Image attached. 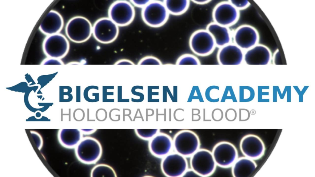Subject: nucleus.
Returning a JSON list of instances; mask_svg holds the SVG:
<instances>
[{"instance_id":"nucleus-1","label":"nucleus","mask_w":315,"mask_h":177,"mask_svg":"<svg viewBox=\"0 0 315 177\" xmlns=\"http://www.w3.org/2000/svg\"><path fill=\"white\" fill-rule=\"evenodd\" d=\"M169 14L163 2L156 0H151L142 8L141 13L144 22L150 26L155 28L165 24Z\"/></svg>"},{"instance_id":"nucleus-2","label":"nucleus","mask_w":315,"mask_h":177,"mask_svg":"<svg viewBox=\"0 0 315 177\" xmlns=\"http://www.w3.org/2000/svg\"><path fill=\"white\" fill-rule=\"evenodd\" d=\"M92 25L86 18L78 16L70 19L66 27L65 31L68 38L78 43L87 41L92 33Z\"/></svg>"},{"instance_id":"nucleus-3","label":"nucleus","mask_w":315,"mask_h":177,"mask_svg":"<svg viewBox=\"0 0 315 177\" xmlns=\"http://www.w3.org/2000/svg\"><path fill=\"white\" fill-rule=\"evenodd\" d=\"M78 159L85 163H94L100 158L102 152L101 145L96 139L85 137L78 145L76 149Z\"/></svg>"},{"instance_id":"nucleus-4","label":"nucleus","mask_w":315,"mask_h":177,"mask_svg":"<svg viewBox=\"0 0 315 177\" xmlns=\"http://www.w3.org/2000/svg\"><path fill=\"white\" fill-rule=\"evenodd\" d=\"M109 18L118 26H124L130 24L135 17V11L133 5L126 1L115 2L108 10Z\"/></svg>"},{"instance_id":"nucleus-5","label":"nucleus","mask_w":315,"mask_h":177,"mask_svg":"<svg viewBox=\"0 0 315 177\" xmlns=\"http://www.w3.org/2000/svg\"><path fill=\"white\" fill-rule=\"evenodd\" d=\"M119 33L118 26L109 18H103L97 20L92 28V33L98 42L108 44L114 41Z\"/></svg>"},{"instance_id":"nucleus-6","label":"nucleus","mask_w":315,"mask_h":177,"mask_svg":"<svg viewBox=\"0 0 315 177\" xmlns=\"http://www.w3.org/2000/svg\"><path fill=\"white\" fill-rule=\"evenodd\" d=\"M189 45L193 52L201 56L211 53L216 47L213 37L206 30L194 32L190 38Z\"/></svg>"},{"instance_id":"nucleus-7","label":"nucleus","mask_w":315,"mask_h":177,"mask_svg":"<svg viewBox=\"0 0 315 177\" xmlns=\"http://www.w3.org/2000/svg\"><path fill=\"white\" fill-rule=\"evenodd\" d=\"M69 48V43L66 38L59 33L46 37L42 44L45 54L54 58L65 56L67 53Z\"/></svg>"},{"instance_id":"nucleus-8","label":"nucleus","mask_w":315,"mask_h":177,"mask_svg":"<svg viewBox=\"0 0 315 177\" xmlns=\"http://www.w3.org/2000/svg\"><path fill=\"white\" fill-rule=\"evenodd\" d=\"M212 16L214 22L229 27L237 22L240 14L239 11L228 1L217 5L213 10Z\"/></svg>"},{"instance_id":"nucleus-9","label":"nucleus","mask_w":315,"mask_h":177,"mask_svg":"<svg viewBox=\"0 0 315 177\" xmlns=\"http://www.w3.org/2000/svg\"><path fill=\"white\" fill-rule=\"evenodd\" d=\"M216 163L212 153L205 149H201L195 152L191 161L192 169L200 176L212 174L215 169Z\"/></svg>"},{"instance_id":"nucleus-10","label":"nucleus","mask_w":315,"mask_h":177,"mask_svg":"<svg viewBox=\"0 0 315 177\" xmlns=\"http://www.w3.org/2000/svg\"><path fill=\"white\" fill-rule=\"evenodd\" d=\"M259 35L254 27L243 25L238 27L232 35L233 43L242 50H247L257 44Z\"/></svg>"},{"instance_id":"nucleus-11","label":"nucleus","mask_w":315,"mask_h":177,"mask_svg":"<svg viewBox=\"0 0 315 177\" xmlns=\"http://www.w3.org/2000/svg\"><path fill=\"white\" fill-rule=\"evenodd\" d=\"M240 148L243 154L253 160H258L264 155L265 147L262 140L259 136L249 134L241 140Z\"/></svg>"},{"instance_id":"nucleus-12","label":"nucleus","mask_w":315,"mask_h":177,"mask_svg":"<svg viewBox=\"0 0 315 177\" xmlns=\"http://www.w3.org/2000/svg\"><path fill=\"white\" fill-rule=\"evenodd\" d=\"M212 154L216 163L224 167L232 164L237 155L234 146L227 142H222L217 144L214 147Z\"/></svg>"},{"instance_id":"nucleus-13","label":"nucleus","mask_w":315,"mask_h":177,"mask_svg":"<svg viewBox=\"0 0 315 177\" xmlns=\"http://www.w3.org/2000/svg\"><path fill=\"white\" fill-rule=\"evenodd\" d=\"M174 145L179 153L183 155H189L197 150L200 141L195 133L191 131H185L180 133L177 136Z\"/></svg>"},{"instance_id":"nucleus-14","label":"nucleus","mask_w":315,"mask_h":177,"mask_svg":"<svg viewBox=\"0 0 315 177\" xmlns=\"http://www.w3.org/2000/svg\"><path fill=\"white\" fill-rule=\"evenodd\" d=\"M218 57L223 65H239L243 58V50L234 43H230L220 48Z\"/></svg>"},{"instance_id":"nucleus-15","label":"nucleus","mask_w":315,"mask_h":177,"mask_svg":"<svg viewBox=\"0 0 315 177\" xmlns=\"http://www.w3.org/2000/svg\"><path fill=\"white\" fill-rule=\"evenodd\" d=\"M271 55V51L267 47L257 44L247 50L244 60L248 65H265L269 63Z\"/></svg>"},{"instance_id":"nucleus-16","label":"nucleus","mask_w":315,"mask_h":177,"mask_svg":"<svg viewBox=\"0 0 315 177\" xmlns=\"http://www.w3.org/2000/svg\"><path fill=\"white\" fill-rule=\"evenodd\" d=\"M63 20L61 14L55 10H50L45 17L39 27L40 30L48 36L58 33L62 29Z\"/></svg>"},{"instance_id":"nucleus-17","label":"nucleus","mask_w":315,"mask_h":177,"mask_svg":"<svg viewBox=\"0 0 315 177\" xmlns=\"http://www.w3.org/2000/svg\"><path fill=\"white\" fill-rule=\"evenodd\" d=\"M187 166L185 159L181 156L175 154L168 156L164 160L162 168L165 174L170 176L176 177L181 175Z\"/></svg>"},{"instance_id":"nucleus-18","label":"nucleus","mask_w":315,"mask_h":177,"mask_svg":"<svg viewBox=\"0 0 315 177\" xmlns=\"http://www.w3.org/2000/svg\"><path fill=\"white\" fill-rule=\"evenodd\" d=\"M206 30L212 36L216 46L220 48L232 43V35L229 27L213 22L208 25Z\"/></svg>"},{"instance_id":"nucleus-19","label":"nucleus","mask_w":315,"mask_h":177,"mask_svg":"<svg viewBox=\"0 0 315 177\" xmlns=\"http://www.w3.org/2000/svg\"><path fill=\"white\" fill-rule=\"evenodd\" d=\"M257 167L256 162L247 157H241L234 163L232 168V175L235 177H249Z\"/></svg>"},{"instance_id":"nucleus-20","label":"nucleus","mask_w":315,"mask_h":177,"mask_svg":"<svg viewBox=\"0 0 315 177\" xmlns=\"http://www.w3.org/2000/svg\"><path fill=\"white\" fill-rule=\"evenodd\" d=\"M171 147L169 139L164 135L158 136L152 140L151 148L153 152L158 155H165L169 151Z\"/></svg>"},{"instance_id":"nucleus-21","label":"nucleus","mask_w":315,"mask_h":177,"mask_svg":"<svg viewBox=\"0 0 315 177\" xmlns=\"http://www.w3.org/2000/svg\"><path fill=\"white\" fill-rule=\"evenodd\" d=\"M168 13L175 15L183 14L189 8L190 2L188 0H165L163 2Z\"/></svg>"},{"instance_id":"nucleus-22","label":"nucleus","mask_w":315,"mask_h":177,"mask_svg":"<svg viewBox=\"0 0 315 177\" xmlns=\"http://www.w3.org/2000/svg\"><path fill=\"white\" fill-rule=\"evenodd\" d=\"M81 137L80 132L77 129H62L60 134L62 143L65 145L73 147L79 142Z\"/></svg>"},{"instance_id":"nucleus-23","label":"nucleus","mask_w":315,"mask_h":177,"mask_svg":"<svg viewBox=\"0 0 315 177\" xmlns=\"http://www.w3.org/2000/svg\"><path fill=\"white\" fill-rule=\"evenodd\" d=\"M90 175L92 177L117 176L114 169L110 166L105 164L95 165L92 169Z\"/></svg>"},{"instance_id":"nucleus-24","label":"nucleus","mask_w":315,"mask_h":177,"mask_svg":"<svg viewBox=\"0 0 315 177\" xmlns=\"http://www.w3.org/2000/svg\"><path fill=\"white\" fill-rule=\"evenodd\" d=\"M239 101L246 102L251 100L254 96V92L252 88L248 86H239Z\"/></svg>"},{"instance_id":"nucleus-25","label":"nucleus","mask_w":315,"mask_h":177,"mask_svg":"<svg viewBox=\"0 0 315 177\" xmlns=\"http://www.w3.org/2000/svg\"><path fill=\"white\" fill-rule=\"evenodd\" d=\"M219 90L218 86L213 85L209 87L206 89L205 95V97L208 101L211 102H217L219 101V98L216 96L218 94Z\"/></svg>"},{"instance_id":"nucleus-26","label":"nucleus","mask_w":315,"mask_h":177,"mask_svg":"<svg viewBox=\"0 0 315 177\" xmlns=\"http://www.w3.org/2000/svg\"><path fill=\"white\" fill-rule=\"evenodd\" d=\"M176 64L177 65H198L199 62L194 56L189 54H185L178 59Z\"/></svg>"},{"instance_id":"nucleus-27","label":"nucleus","mask_w":315,"mask_h":177,"mask_svg":"<svg viewBox=\"0 0 315 177\" xmlns=\"http://www.w3.org/2000/svg\"><path fill=\"white\" fill-rule=\"evenodd\" d=\"M227 99L232 100L233 102H237L233 89L231 86H227L226 87L221 102H224Z\"/></svg>"},{"instance_id":"nucleus-28","label":"nucleus","mask_w":315,"mask_h":177,"mask_svg":"<svg viewBox=\"0 0 315 177\" xmlns=\"http://www.w3.org/2000/svg\"><path fill=\"white\" fill-rule=\"evenodd\" d=\"M229 1L239 11L245 9L250 5L249 2L246 0H231Z\"/></svg>"},{"instance_id":"nucleus-29","label":"nucleus","mask_w":315,"mask_h":177,"mask_svg":"<svg viewBox=\"0 0 315 177\" xmlns=\"http://www.w3.org/2000/svg\"><path fill=\"white\" fill-rule=\"evenodd\" d=\"M139 65H161V63L157 58L153 56H148L142 59L138 63Z\"/></svg>"},{"instance_id":"nucleus-30","label":"nucleus","mask_w":315,"mask_h":177,"mask_svg":"<svg viewBox=\"0 0 315 177\" xmlns=\"http://www.w3.org/2000/svg\"><path fill=\"white\" fill-rule=\"evenodd\" d=\"M138 133L141 136L144 138H149L151 137L155 134L157 131V129H141L137 130Z\"/></svg>"},{"instance_id":"nucleus-31","label":"nucleus","mask_w":315,"mask_h":177,"mask_svg":"<svg viewBox=\"0 0 315 177\" xmlns=\"http://www.w3.org/2000/svg\"><path fill=\"white\" fill-rule=\"evenodd\" d=\"M191 99H197L201 102H204V100L202 97L201 92L197 86H194L193 87L192 91Z\"/></svg>"},{"instance_id":"nucleus-32","label":"nucleus","mask_w":315,"mask_h":177,"mask_svg":"<svg viewBox=\"0 0 315 177\" xmlns=\"http://www.w3.org/2000/svg\"><path fill=\"white\" fill-rule=\"evenodd\" d=\"M151 0H130L131 3L136 7L143 8L146 6Z\"/></svg>"},{"instance_id":"nucleus-33","label":"nucleus","mask_w":315,"mask_h":177,"mask_svg":"<svg viewBox=\"0 0 315 177\" xmlns=\"http://www.w3.org/2000/svg\"><path fill=\"white\" fill-rule=\"evenodd\" d=\"M194 3L198 5H205L209 3L211 0H193L191 1Z\"/></svg>"},{"instance_id":"nucleus-34","label":"nucleus","mask_w":315,"mask_h":177,"mask_svg":"<svg viewBox=\"0 0 315 177\" xmlns=\"http://www.w3.org/2000/svg\"><path fill=\"white\" fill-rule=\"evenodd\" d=\"M45 65L48 64H61V63L55 59H50L46 61L44 63Z\"/></svg>"},{"instance_id":"nucleus-35","label":"nucleus","mask_w":315,"mask_h":177,"mask_svg":"<svg viewBox=\"0 0 315 177\" xmlns=\"http://www.w3.org/2000/svg\"><path fill=\"white\" fill-rule=\"evenodd\" d=\"M118 64L133 65L134 64V63L130 61L123 60L119 62H118Z\"/></svg>"}]
</instances>
